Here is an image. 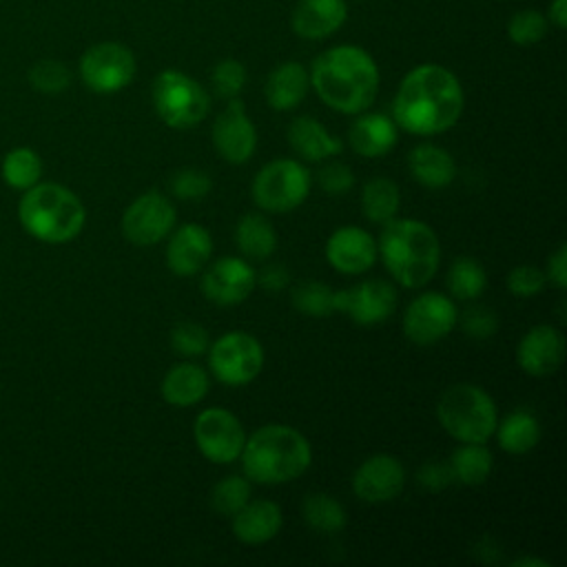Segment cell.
<instances>
[{
	"instance_id": "1",
	"label": "cell",
	"mask_w": 567,
	"mask_h": 567,
	"mask_svg": "<svg viewBox=\"0 0 567 567\" xmlns=\"http://www.w3.org/2000/svg\"><path fill=\"white\" fill-rule=\"evenodd\" d=\"M463 113V89L456 75L439 64L412 69L392 102L394 124L412 135H436L452 128Z\"/></svg>"
},
{
	"instance_id": "2",
	"label": "cell",
	"mask_w": 567,
	"mask_h": 567,
	"mask_svg": "<svg viewBox=\"0 0 567 567\" xmlns=\"http://www.w3.org/2000/svg\"><path fill=\"white\" fill-rule=\"evenodd\" d=\"M310 84L330 109L354 115L372 106L379 91V69L359 47H332L315 58Z\"/></svg>"
},
{
	"instance_id": "3",
	"label": "cell",
	"mask_w": 567,
	"mask_h": 567,
	"mask_svg": "<svg viewBox=\"0 0 567 567\" xmlns=\"http://www.w3.org/2000/svg\"><path fill=\"white\" fill-rule=\"evenodd\" d=\"M239 456L250 481L279 485L299 478L308 470L312 452L299 430L270 423L246 439Z\"/></svg>"
},
{
	"instance_id": "4",
	"label": "cell",
	"mask_w": 567,
	"mask_h": 567,
	"mask_svg": "<svg viewBox=\"0 0 567 567\" xmlns=\"http://www.w3.org/2000/svg\"><path fill=\"white\" fill-rule=\"evenodd\" d=\"M379 252L392 279L405 288L425 286L439 268L436 233L416 219H390L379 237Z\"/></svg>"
},
{
	"instance_id": "5",
	"label": "cell",
	"mask_w": 567,
	"mask_h": 567,
	"mask_svg": "<svg viewBox=\"0 0 567 567\" xmlns=\"http://www.w3.org/2000/svg\"><path fill=\"white\" fill-rule=\"evenodd\" d=\"M18 217L22 228L44 244H64L75 239L86 221L80 197L66 186L53 182H38L27 188L18 204Z\"/></svg>"
},
{
	"instance_id": "6",
	"label": "cell",
	"mask_w": 567,
	"mask_h": 567,
	"mask_svg": "<svg viewBox=\"0 0 567 567\" xmlns=\"http://www.w3.org/2000/svg\"><path fill=\"white\" fill-rule=\"evenodd\" d=\"M436 416L443 430L461 443H485L496 430L492 396L472 383L447 388L436 403Z\"/></svg>"
},
{
	"instance_id": "7",
	"label": "cell",
	"mask_w": 567,
	"mask_h": 567,
	"mask_svg": "<svg viewBox=\"0 0 567 567\" xmlns=\"http://www.w3.org/2000/svg\"><path fill=\"white\" fill-rule=\"evenodd\" d=\"M153 106L166 126L193 128L208 115L210 97L190 75L166 69L153 80Z\"/></svg>"
},
{
	"instance_id": "8",
	"label": "cell",
	"mask_w": 567,
	"mask_h": 567,
	"mask_svg": "<svg viewBox=\"0 0 567 567\" xmlns=\"http://www.w3.org/2000/svg\"><path fill=\"white\" fill-rule=\"evenodd\" d=\"M310 193V173L297 159H272L252 179V199L261 210L288 213Z\"/></svg>"
},
{
	"instance_id": "9",
	"label": "cell",
	"mask_w": 567,
	"mask_h": 567,
	"mask_svg": "<svg viewBox=\"0 0 567 567\" xmlns=\"http://www.w3.org/2000/svg\"><path fill=\"white\" fill-rule=\"evenodd\" d=\"M208 365L217 381L226 385H246L261 372L264 348L252 334L233 330L210 346Z\"/></svg>"
},
{
	"instance_id": "10",
	"label": "cell",
	"mask_w": 567,
	"mask_h": 567,
	"mask_svg": "<svg viewBox=\"0 0 567 567\" xmlns=\"http://www.w3.org/2000/svg\"><path fill=\"white\" fill-rule=\"evenodd\" d=\"M80 75L91 91L115 93L131 84L135 75V58L120 42H100L84 51Z\"/></svg>"
},
{
	"instance_id": "11",
	"label": "cell",
	"mask_w": 567,
	"mask_h": 567,
	"mask_svg": "<svg viewBox=\"0 0 567 567\" xmlns=\"http://www.w3.org/2000/svg\"><path fill=\"white\" fill-rule=\"evenodd\" d=\"M193 436L199 452L219 465L237 461L246 443V432L239 419L224 408L199 412L193 425Z\"/></svg>"
},
{
	"instance_id": "12",
	"label": "cell",
	"mask_w": 567,
	"mask_h": 567,
	"mask_svg": "<svg viewBox=\"0 0 567 567\" xmlns=\"http://www.w3.org/2000/svg\"><path fill=\"white\" fill-rule=\"evenodd\" d=\"M458 321V310L452 299L441 292L416 297L403 315V332L419 346H432L447 337Z\"/></svg>"
},
{
	"instance_id": "13",
	"label": "cell",
	"mask_w": 567,
	"mask_h": 567,
	"mask_svg": "<svg viewBox=\"0 0 567 567\" xmlns=\"http://www.w3.org/2000/svg\"><path fill=\"white\" fill-rule=\"evenodd\" d=\"M175 208L159 193L140 195L122 215V235L135 246L162 241L175 226Z\"/></svg>"
},
{
	"instance_id": "14",
	"label": "cell",
	"mask_w": 567,
	"mask_h": 567,
	"mask_svg": "<svg viewBox=\"0 0 567 567\" xmlns=\"http://www.w3.org/2000/svg\"><path fill=\"white\" fill-rule=\"evenodd\" d=\"M396 308V292L381 279L361 281L334 292V310L346 312L354 323L374 326L385 321Z\"/></svg>"
},
{
	"instance_id": "15",
	"label": "cell",
	"mask_w": 567,
	"mask_h": 567,
	"mask_svg": "<svg viewBox=\"0 0 567 567\" xmlns=\"http://www.w3.org/2000/svg\"><path fill=\"white\" fill-rule=\"evenodd\" d=\"M213 142L217 153L230 164H244L257 146V131L246 115L244 102L233 97L213 124Z\"/></svg>"
},
{
	"instance_id": "16",
	"label": "cell",
	"mask_w": 567,
	"mask_h": 567,
	"mask_svg": "<svg viewBox=\"0 0 567 567\" xmlns=\"http://www.w3.org/2000/svg\"><path fill=\"white\" fill-rule=\"evenodd\" d=\"M257 286V272L239 257L217 259L202 277V292L217 306L241 303Z\"/></svg>"
},
{
	"instance_id": "17",
	"label": "cell",
	"mask_w": 567,
	"mask_h": 567,
	"mask_svg": "<svg viewBox=\"0 0 567 567\" xmlns=\"http://www.w3.org/2000/svg\"><path fill=\"white\" fill-rule=\"evenodd\" d=\"M403 485L405 470L399 458L390 454H374L365 458L352 476V489L365 503H388L401 494Z\"/></svg>"
},
{
	"instance_id": "18",
	"label": "cell",
	"mask_w": 567,
	"mask_h": 567,
	"mask_svg": "<svg viewBox=\"0 0 567 567\" xmlns=\"http://www.w3.org/2000/svg\"><path fill=\"white\" fill-rule=\"evenodd\" d=\"M518 365L532 377L554 374L565 359V337L551 326H534L523 334L516 350Z\"/></svg>"
},
{
	"instance_id": "19",
	"label": "cell",
	"mask_w": 567,
	"mask_h": 567,
	"mask_svg": "<svg viewBox=\"0 0 567 567\" xmlns=\"http://www.w3.org/2000/svg\"><path fill=\"white\" fill-rule=\"evenodd\" d=\"M377 257L372 235L359 226H341L326 241L328 264L343 275L365 272Z\"/></svg>"
},
{
	"instance_id": "20",
	"label": "cell",
	"mask_w": 567,
	"mask_h": 567,
	"mask_svg": "<svg viewBox=\"0 0 567 567\" xmlns=\"http://www.w3.org/2000/svg\"><path fill=\"white\" fill-rule=\"evenodd\" d=\"M213 255V237L199 224L179 226L166 248V264L173 275L190 277L199 272Z\"/></svg>"
},
{
	"instance_id": "21",
	"label": "cell",
	"mask_w": 567,
	"mask_h": 567,
	"mask_svg": "<svg viewBox=\"0 0 567 567\" xmlns=\"http://www.w3.org/2000/svg\"><path fill=\"white\" fill-rule=\"evenodd\" d=\"M348 16L343 0H301L292 11V31L306 40L332 35Z\"/></svg>"
},
{
	"instance_id": "22",
	"label": "cell",
	"mask_w": 567,
	"mask_h": 567,
	"mask_svg": "<svg viewBox=\"0 0 567 567\" xmlns=\"http://www.w3.org/2000/svg\"><path fill=\"white\" fill-rule=\"evenodd\" d=\"M281 509L272 501H248L233 514V534L246 545H261L275 538L281 529Z\"/></svg>"
},
{
	"instance_id": "23",
	"label": "cell",
	"mask_w": 567,
	"mask_h": 567,
	"mask_svg": "<svg viewBox=\"0 0 567 567\" xmlns=\"http://www.w3.org/2000/svg\"><path fill=\"white\" fill-rule=\"evenodd\" d=\"M348 142L363 157H381L396 144V126L383 113H365L350 126Z\"/></svg>"
},
{
	"instance_id": "24",
	"label": "cell",
	"mask_w": 567,
	"mask_h": 567,
	"mask_svg": "<svg viewBox=\"0 0 567 567\" xmlns=\"http://www.w3.org/2000/svg\"><path fill=\"white\" fill-rule=\"evenodd\" d=\"M410 175L425 188L450 186L456 177L454 157L434 144H419L408 155Z\"/></svg>"
},
{
	"instance_id": "25",
	"label": "cell",
	"mask_w": 567,
	"mask_h": 567,
	"mask_svg": "<svg viewBox=\"0 0 567 567\" xmlns=\"http://www.w3.org/2000/svg\"><path fill=\"white\" fill-rule=\"evenodd\" d=\"M288 142L292 146V151L308 159V162H319V159H326V157H332L337 153L343 151V144L332 137L319 120L315 117H308V115H301V117H295L288 126Z\"/></svg>"
},
{
	"instance_id": "26",
	"label": "cell",
	"mask_w": 567,
	"mask_h": 567,
	"mask_svg": "<svg viewBox=\"0 0 567 567\" xmlns=\"http://www.w3.org/2000/svg\"><path fill=\"white\" fill-rule=\"evenodd\" d=\"M208 392V374L197 363H175L162 379V396L166 403L188 408L199 403Z\"/></svg>"
},
{
	"instance_id": "27",
	"label": "cell",
	"mask_w": 567,
	"mask_h": 567,
	"mask_svg": "<svg viewBox=\"0 0 567 567\" xmlns=\"http://www.w3.org/2000/svg\"><path fill=\"white\" fill-rule=\"evenodd\" d=\"M308 84L310 75L299 62H284L268 75L264 95L275 111H290L306 97Z\"/></svg>"
},
{
	"instance_id": "28",
	"label": "cell",
	"mask_w": 567,
	"mask_h": 567,
	"mask_svg": "<svg viewBox=\"0 0 567 567\" xmlns=\"http://www.w3.org/2000/svg\"><path fill=\"white\" fill-rule=\"evenodd\" d=\"M498 445L509 454H525L532 447H536L540 439V425L538 419L527 410L509 412L501 423H496L494 430Z\"/></svg>"
},
{
	"instance_id": "29",
	"label": "cell",
	"mask_w": 567,
	"mask_h": 567,
	"mask_svg": "<svg viewBox=\"0 0 567 567\" xmlns=\"http://www.w3.org/2000/svg\"><path fill=\"white\" fill-rule=\"evenodd\" d=\"M237 248L250 259H266L277 246L272 224L259 213H246L235 228Z\"/></svg>"
},
{
	"instance_id": "30",
	"label": "cell",
	"mask_w": 567,
	"mask_h": 567,
	"mask_svg": "<svg viewBox=\"0 0 567 567\" xmlns=\"http://www.w3.org/2000/svg\"><path fill=\"white\" fill-rule=\"evenodd\" d=\"M494 467L492 454L483 443H463L454 450L450 458V470L454 481L463 485H481L489 478Z\"/></svg>"
},
{
	"instance_id": "31",
	"label": "cell",
	"mask_w": 567,
	"mask_h": 567,
	"mask_svg": "<svg viewBox=\"0 0 567 567\" xmlns=\"http://www.w3.org/2000/svg\"><path fill=\"white\" fill-rule=\"evenodd\" d=\"M399 204H401L399 186L392 179L374 177V179L365 182V186L361 190V210H363L365 219H370L374 224H385V221L394 219Z\"/></svg>"
},
{
	"instance_id": "32",
	"label": "cell",
	"mask_w": 567,
	"mask_h": 567,
	"mask_svg": "<svg viewBox=\"0 0 567 567\" xmlns=\"http://www.w3.org/2000/svg\"><path fill=\"white\" fill-rule=\"evenodd\" d=\"M2 179L7 186L18 188V190H27L31 186H35L42 177V159L33 148L27 146H18L13 151H9L2 159Z\"/></svg>"
},
{
	"instance_id": "33",
	"label": "cell",
	"mask_w": 567,
	"mask_h": 567,
	"mask_svg": "<svg viewBox=\"0 0 567 567\" xmlns=\"http://www.w3.org/2000/svg\"><path fill=\"white\" fill-rule=\"evenodd\" d=\"M487 286V275L483 266L472 257H458L447 270V290L454 299L472 301L483 295Z\"/></svg>"
},
{
	"instance_id": "34",
	"label": "cell",
	"mask_w": 567,
	"mask_h": 567,
	"mask_svg": "<svg viewBox=\"0 0 567 567\" xmlns=\"http://www.w3.org/2000/svg\"><path fill=\"white\" fill-rule=\"evenodd\" d=\"M303 520L321 534H334L346 525V509L330 494H308L301 505Z\"/></svg>"
},
{
	"instance_id": "35",
	"label": "cell",
	"mask_w": 567,
	"mask_h": 567,
	"mask_svg": "<svg viewBox=\"0 0 567 567\" xmlns=\"http://www.w3.org/2000/svg\"><path fill=\"white\" fill-rule=\"evenodd\" d=\"M290 301L303 315L326 317L334 310V290L328 288L326 284H321V281L308 279V281H301L292 288Z\"/></svg>"
},
{
	"instance_id": "36",
	"label": "cell",
	"mask_w": 567,
	"mask_h": 567,
	"mask_svg": "<svg viewBox=\"0 0 567 567\" xmlns=\"http://www.w3.org/2000/svg\"><path fill=\"white\" fill-rule=\"evenodd\" d=\"M250 501V483L244 476H224L210 492V507L219 516L237 514Z\"/></svg>"
},
{
	"instance_id": "37",
	"label": "cell",
	"mask_w": 567,
	"mask_h": 567,
	"mask_svg": "<svg viewBox=\"0 0 567 567\" xmlns=\"http://www.w3.org/2000/svg\"><path fill=\"white\" fill-rule=\"evenodd\" d=\"M547 33V20L532 9L518 11L509 18L507 22V35L512 42L520 44V47H532L536 42H540Z\"/></svg>"
},
{
	"instance_id": "38",
	"label": "cell",
	"mask_w": 567,
	"mask_h": 567,
	"mask_svg": "<svg viewBox=\"0 0 567 567\" xmlns=\"http://www.w3.org/2000/svg\"><path fill=\"white\" fill-rule=\"evenodd\" d=\"M29 82L40 93H62L71 84V73L58 60H40L31 66Z\"/></svg>"
},
{
	"instance_id": "39",
	"label": "cell",
	"mask_w": 567,
	"mask_h": 567,
	"mask_svg": "<svg viewBox=\"0 0 567 567\" xmlns=\"http://www.w3.org/2000/svg\"><path fill=\"white\" fill-rule=\"evenodd\" d=\"M213 188V179L206 171L199 168H182L171 177V193L177 199H202L208 195V190Z\"/></svg>"
},
{
	"instance_id": "40",
	"label": "cell",
	"mask_w": 567,
	"mask_h": 567,
	"mask_svg": "<svg viewBox=\"0 0 567 567\" xmlns=\"http://www.w3.org/2000/svg\"><path fill=\"white\" fill-rule=\"evenodd\" d=\"M171 346L182 357H199L208 350V332L199 323L182 321L171 330Z\"/></svg>"
},
{
	"instance_id": "41",
	"label": "cell",
	"mask_w": 567,
	"mask_h": 567,
	"mask_svg": "<svg viewBox=\"0 0 567 567\" xmlns=\"http://www.w3.org/2000/svg\"><path fill=\"white\" fill-rule=\"evenodd\" d=\"M213 89L219 97L224 100H233L241 93L244 84H246V69L241 62L237 60H221L215 69H213Z\"/></svg>"
},
{
	"instance_id": "42",
	"label": "cell",
	"mask_w": 567,
	"mask_h": 567,
	"mask_svg": "<svg viewBox=\"0 0 567 567\" xmlns=\"http://www.w3.org/2000/svg\"><path fill=\"white\" fill-rule=\"evenodd\" d=\"M543 286H545V275L536 266L523 264L507 275V290L516 297H532L540 292Z\"/></svg>"
},
{
	"instance_id": "43",
	"label": "cell",
	"mask_w": 567,
	"mask_h": 567,
	"mask_svg": "<svg viewBox=\"0 0 567 567\" xmlns=\"http://www.w3.org/2000/svg\"><path fill=\"white\" fill-rule=\"evenodd\" d=\"M463 330L472 337V339H487L494 334V330L498 328L496 315L485 308V306H472L463 312Z\"/></svg>"
},
{
	"instance_id": "44",
	"label": "cell",
	"mask_w": 567,
	"mask_h": 567,
	"mask_svg": "<svg viewBox=\"0 0 567 567\" xmlns=\"http://www.w3.org/2000/svg\"><path fill=\"white\" fill-rule=\"evenodd\" d=\"M319 186L330 193V195H341V193H348L354 184V175L352 171L341 164V162H328L326 166L319 168Z\"/></svg>"
},
{
	"instance_id": "45",
	"label": "cell",
	"mask_w": 567,
	"mask_h": 567,
	"mask_svg": "<svg viewBox=\"0 0 567 567\" xmlns=\"http://www.w3.org/2000/svg\"><path fill=\"white\" fill-rule=\"evenodd\" d=\"M416 481H419L421 487H425V489H430V492H439V489L447 487V485L454 481V476H452L450 463H436V461H432V463L421 465V470H419V474H416Z\"/></svg>"
},
{
	"instance_id": "46",
	"label": "cell",
	"mask_w": 567,
	"mask_h": 567,
	"mask_svg": "<svg viewBox=\"0 0 567 567\" xmlns=\"http://www.w3.org/2000/svg\"><path fill=\"white\" fill-rule=\"evenodd\" d=\"M547 266H549L547 275H549L551 284H556L560 290H565V286H567V246L565 244H560L554 250V255L549 257Z\"/></svg>"
},
{
	"instance_id": "47",
	"label": "cell",
	"mask_w": 567,
	"mask_h": 567,
	"mask_svg": "<svg viewBox=\"0 0 567 567\" xmlns=\"http://www.w3.org/2000/svg\"><path fill=\"white\" fill-rule=\"evenodd\" d=\"M290 281V275L284 266L270 264L257 275V284H261L266 290H281Z\"/></svg>"
},
{
	"instance_id": "48",
	"label": "cell",
	"mask_w": 567,
	"mask_h": 567,
	"mask_svg": "<svg viewBox=\"0 0 567 567\" xmlns=\"http://www.w3.org/2000/svg\"><path fill=\"white\" fill-rule=\"evenodd\" d=\"M549 20H551L558 29H565V22H567V0H554V2H551Z\"/></svg>"
},
{
	"instance_id": "49",
	"label": "cell",
	"mask_w": 567,
	"mask_h": 567,
	"mask_svg": "<svg viewBox=\"0 0 567 567\" xmlns=\"http://www.w3.org/2000/svg\"><path fill=\"white\" fill-rule=\"evenodd\" d=\"M514 565H516V567H523V565H538V567H547V563H545V560H540V558H529V556L514 560Z\"/></svg>"
}]
</instances>
